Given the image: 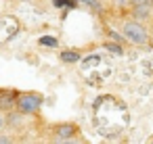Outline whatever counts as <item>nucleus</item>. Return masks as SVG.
Wrapping results in <instances>:
<instances>
[{"label": "nucleus", "mask_w": 153, "mask_h": 144, "mask_svg": "<svg viewBox=\"0 0 153 144\" xmlns=\"http://www.w3.org/2000/svg\"><path fill=\"white\" fill-rule=\"evenodd\" d=\"M122 36L126 42L134 44V46H145L151 40V34L147 32V27L138 21H124L122 25Z\"/></svg>", "instance_id": "obj_1"}, {"label": "nucleus", "mask_w": 153, "mask_h": 144, "mask_svg": "<svg viewBox=\"0 0 153 144\" xmlns=\"http://www.w3.org/2000/svg\"><path fill=\"white\" fill-rule=\"evenodd\" d=\"M42 94L38 92H19V100H17V111L21 115H36L42 109Z\"/></svg>", "instance_id": "obj_2"}, {"label": "nucleus", "mask_w": 153, "mask_h": 144, "mask_svg": "<svg viewBox=\"0 0 153 144\" xmlns=\"http://www.w3.org/2000/svg\"><path fill=\"white\" fill-rule=\"evenodd\" d=\"M76 136H80V127L76 123H61L55 127V140L57 142H67V140H74Z\"/></svg>", "instance_id": "obj_3"}, {"label": "nucleus", "mask_w": 153, "mask_h": 144, "mask_svg": "<svg viewBox=\"0 0 153 144\" xmlns=\"http://www.w3.org/2000/svg\"><path fill=\"white\" fill-rule=\"evenodd\" d=\"M17 100H19V92H15V90H2V88H0V111H13V109H17Z\"/></svg>", "instance_id": "obj_4"}, {"label": "nucleus", "mask_w": 153, "mask_h": 144, "mask_svg": "<svg viewBox=\"0 0 153 144\" xmlns=\"http://www.w3.org/2000/svg\"><path fill=\"white\" fill-rule=\"evenodd\" d=\"M151 7L153 4H134V17L136 19H147L151 15Z\"/></svg>", "instance_id": "obj_5"}, {"label": "nucleus", "mask_w": 153, "mask_h": 144, "mask_svg": "<svg viewBox=\"0 0 153 144\" xmlns=\"http://www.w3.org/2000/svg\"><path fill=\"white\" fill-rule=\"evenodd\" d=\"M61 61L63 63H78L80 61V52H76V50H63L61 52Z\"/></svg>", "instance_id": "obj_6"}, {"label": "nucleus", "mask_w": 153, "mask_h": 144, "mask_svg": "<svg viewBox=\"0 0 153 144\" xmlns=\"http://www.w3.org/2000/svg\"><path fill=\"white\" fill-rule=\"evenodd\" d=\"M105 48L111 50V52H115V54H122V46H117V44H105Z\"/></svg>", "instance_id": "obj_7"}, {"label": "nucleus", "mask_w": 153, "mask_h": 144, "mask_svg": "<svg viewBox=\"0 0 153 144\" xmlns=\"http://www.w3.org/2000/svg\"><path fill=\"white\" fill-rule=\"evenodd\" d=\"M0 144H13V138L4 136V134H0Z\"/></svg>", "instance_id": "obj_8"}, {"label": "nucleus", "mask_w": 153, "mask_h": 144, "mask_svg": "<svg viewBox=\"0 0 153 144\" xmlns=\"http://www.w3.org/2000/svg\"><path fill=\"white\" fill-rule=\"evenodd\" d=\"M4 125H7V117L2 115V111H0V132L4 129Z\"/></svg>", "instance_id": "obj_9"}, {"label": "nucleus", "mask_w": 153, "mask_h": 144, "mask_svg": "<svg viewBox=\"0 0 153 144\" xmlns=\"http://www.w3.org/2000/svg\"><path fill=\"white\" fill-rule=\"evenodd\" d=\"M151 38H153V29H151Z\"/></svg>", "instance_id": "obj_10"}, {"label": "nucleus", "mask_w": 153, "mask_h": 144, "mask_svg": "<svg viewBox=\"0 0 153 144\" xmlns=\"http://www.w3.org/2000/svg\"><path fill=\"white\" fill-rule=\"evenodd\" d=\"M132 2H134V0H132Z\"/></svg>", "instance_id": "obj_11"}]
</instances>
